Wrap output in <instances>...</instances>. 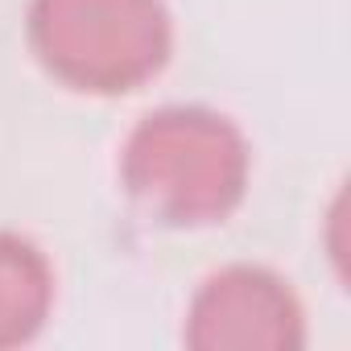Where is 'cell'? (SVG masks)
<instances>
[{
	"label": "cell",
	"mask_w": 351,
	"mask_h": 351,
	"mask_svg": "<svg viewBox=\"0 0 351 351\" xmlns=\"http://www.w3.org/2000/svg\"><path fill=\"white\" fill-rule=\"evenodd\" d=\"M124 186L161 223H215L248 186V145L207 108H161L124 141Z\"/></svg>",
	"instance_id": "cell-1"
},
{
	"label": "cell",
	"mask_w": 351,
	"mask_h": 351,
	"mask_svg": "<svg viewBox=\"0 0 351 351\" xmlns=\"http://www.w3.org/2000/svg\"><path fill=\"white\" fill-rule=\"evenodd\" d=\"M29 42L38 58L79 91H132L169 58L161 0H34Z\"/></svg>",
	"instance_id": "cell-2"
},
{
	"label": "cell",
	"mask_w": 351,
	"mask_h": 351,
	"mask_svg": "<svg viewBox=\"0 0 351 351\" xmlns=\"http://www.w3.org/2000/svg\"><path fill=\"white\" fill-rule=\"evenodd\" d=\"M186 343L199 351H289L302 347V306L269 269L232 265L211 273L186 314Z\"/></svg>",
	"instance_id": "cell-3"
},
{
	"label": "cell",
	"mask_w": 351,
	"mask_h": 351,
	"mask_svg": "<svg viewBox=\"0 0 351 351\" xmlns=\"http://www.w3.org/2000/svg\"><path fill=\"white\" fill-rule=\"evenodd\" d=\"M54 306L50 261L21 236L0 232V347L29 343Z\"/></svg>",
	"instance_id": "cell-4"
}]
</instances>
